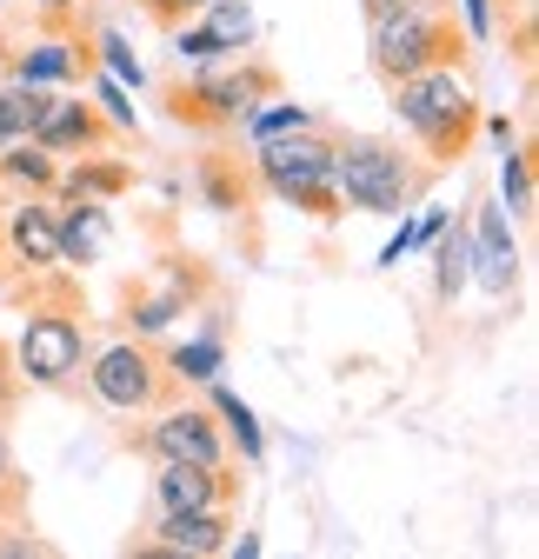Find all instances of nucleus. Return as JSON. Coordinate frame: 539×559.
I'll use <instances>...</instances> for the list:
<instances>
[{
  "label": "nucleus",
  "mask_w": 539,
  "mask_h": 559,
  "mask_svg": "<svg viewBox=\"0 0 539 559\" xmlns=\"http://www.w3.org/2000/svg\"><path fill=\"white\" fill-rule=\"evenodd\" d=\"M127 187H133V167L127 160H81V167L60 160V174H53V193L60 200H120Z\"/></svg>",
  "instance_id": "obj_17"
},
{
  "label": "nucleus",
  "mask_w": 539,
  "mask_h": 559,
  "mask_svg": "<svg viewBox=\"0 0 539 559\" xmlns=\"http://www.w3.org/2000/svg\"><path fill=\"white\" fill-rule=\"evenodd\" d=\"M367 67L393 87L420 74V67H474V40L453 21V8H427V0H407V8L367 14Z\"/></svg>",
  "instance_id": "obj_4"
},
{
  "label": "nucleus",
  "mask_w": 539,
  "mask_h": 559,
  "mask_svg": "<svg viewBox=\"0 0 539 559\" xmlns=\"http://www.w3.org/2000/svg\"><path fill=\"white\" fill-rule=\"evenodd\" d=\"M459 294H466V234L459 227L453 234L440 227V240H433V300L453 307Z\"/></svg>",
  "instance_id": "obj_24"
},
{
  "label": "nucleus",
  "mask_w": 539,
  "mask_h": 559,
  "mask_svg": "<svg viewBox=\"0 0 539 559\" xmlns=\"http://www.w3.org/2000/svg\"><path fill=\"white\" fill-rule=\"evenodd\" d=\"M14 373L21 386H40V393H74L81 386V367H87V326L74 313V300H40L27 294V320L14 333Z\"/></svg>",
  "instance_id": "obj_6"
},
{
  "label": "nucleus",
  "mask_w": 539,
  "mask_h": 559,
  "mask_svg": "<svg viewBox=\"0 0 539 559\" xmlns=\"http://www.w3.org/2000/svg\"><path fill=\"white\" fill-rule=\"evenodd\" d=\"M200 27H207L227 53H247L253 47V34H260V21H253V8H247V0H207V8H200L193 14Z\"/></svg>",
  "instance_id": "obj_21"
},
{
  "label": "nucleus",
  "mask_w": 539,
  "mask_h": 559,
  "mask_svg": "<svg viewBox=\"0 0 539 559\" xmlns=\"http://www.w3.org/2000/svg\"><path fill=\"white\" fill-rule=\"evenodd\" d=\"M0 260L21 266L27 280H47L60 266V240H53V200L47 193H14L0 206Z\"/></svg>",
  "instance_id": "obj_10"
},
{
  "label": "nucleus",
  "mask_w": 539,
  "mask_h": 559,
  "mask_svg": "<svg viewBox=\"0 0 539 559\" xmlns=\"http://www.w3.org/2000/svg\"><path fill=\"white\" fill-rule=\"evenodd\" d=\"M333 187L354 214H414L420 193L433 187V167L420 154H407L386 133H333Z\"/></svg>",
  "instance_id": "obj_3"
},
{
  "label": "nucleus",
  "mask_w": 539,
  "mask_h": 559,
  "mask_svg": "<svg viewBox=\"0 0 539 559\" xmlns=\"http://www.w3.org/2000/svg\"><path fill=\"white\" fill-rule=\"evenodd\" d=\"M154 427L141 433V453L147 460H193V466H233V447L220 433L214 406H187V400H167L147 413Z\"/></svg>",
  "instance_id": "obj_8"
},
{
  "label": "nucleus",
  "mask_w": 539,
  "mask_h": 559,
  "mask_svg": "<svg viewBox=\"0 0 539 559\" xmlns=\"http://www.w3.org/2000/svg\"><path fill=\"white\" fill-rule=\"evenodd\" d=\"M459 27H466V40H474V47H487V40L500 34V21H493V0H459Z\"/></svg>",
  "instance_id": "obj_26"
},
{
  "label": "nucleus",
  "mask_w": 539,
  "mask_h": 559,
  "mask_svg": "<svg viewBox=\"0 0 539 559\" xmlns=\"http://www.w3.org/2000/svg\"><path fill=\"white\" fill-rule=\"evenodd\" d=\"M500 206H506V221H532V154L519 140L500 147Z\"/></svg>",
  "instance_id": "obj_22"
},
{
  "label": "nucleus",
  "mask_w": 539,
  "mask_h": 559,
  "mask_svg": "<svg viewBox=\"0 0 539 559\" xmlns=\"http://www.w3.org/2000/svg\"><path fill=\"white\" fill-rule=\"evenodd\" d=\"M53 240H60V266H100L107 247H113L107 200H60L53 206Z\"/></svg>",
  "instance_id": "obj_15"
},
{
  "label": "nucleus",
  "mask_w": 539,
  "mask_h": 559,
  "mask_svg": "<svg viewBox=\"0 0 539 559\" xmlns=\"http://www.w3.org/2000/svg\"><path fill=\"white\" fill-rule=\"evenodd\" d=\"M233 539V513L227 507H200V513H154L147 539H133L127 552H180V559H214Z\"/></svg>",
  "instance_id": "obj_13"
},
{
  "label": "nucleus",
  "mask_w": 539,
  "mask_h": 559,
  "mask_svg": "<svg viewBox=\"0 0 539 559\" xmlns=\"http://www.w3.org/2000/svg\"><path fill=\"white\" fill-rule=\"evenodd\" d=\"M81 380H87V393H94L107 413H120V419H147L154 406L180 400V380L167 373V360L154 354V346H147L141 333H133V340H113V346H100V354H87Z\"/></svg>",
  "instance_id": "obj_7"
},
{
  "label": "nucleus",
  "mask_w": 539,
  "mask_h": 559,
  "mask_svg": "<svg viewBox=\"0 0 539 559\" xmlns=\"http://www.w3.org/2000/svg\"><path fill=\"white\" fill-rule=\"evenodd\" d=\"M440 227H446V206H427V214L414 221V247H433V240H440Z\"/></svg>",
  "instance_id": "obj_29"
},
{
  "label": "nucleus",
  "mask_w": 539,
  "mask_h": 559,
  "mask_svg": "<svg viewBox=\"0 0 539 559\" xmlns=\"http://www.w3.org/2000/svg\"><path fill=\"white\" fill-rule=\"evenodd\" d=\"M280 94V67L266 60H214V67H187V81H173L160 94L167 120L187 127V133H207V140H233L247 127V114L260 100Z\"/></svg>",
  "instance_id": "obj_2"
},
{
  "label": "nucleus",
  "mask_w": 539,
  "mask_h": 559,
  "mask_svg": "<svg viewBox=\"0 0 539 559\" xmlns=\"http://www.w3.org/2000/svg\"><path fill=\"white\" fill-rule=\"evenodd\" d=\"M466 280H480L493 300H506L519 287V247H513V221L500 200L474 206V247H466Z\"/></svg>",
  "instance_id": "obj_12"
},
{
  "label": "nucleus",
  "mask_w": 539,
  "mask_h": 559,
  "mask_svg": "<svg viewBox=\"0 0 539 559\" xmlns=\"http://www.w3.org/2000/svg\"><path fill=\"white\" fill-rule=\"evenodd\" d=\"M87 81H94V74H87ZM94 94H100V107H107L113 133H141V127H133V107H127V94H120L113 81H94Z\"/></svg>",
  "instance_id": "obj_28"
},
{
  "label": "nucleus",
  "mask_w": 539,
  "mask_h": 559,
  "mask_svg": "<svg viewBox=\"0 0 539 559\" xmlns=\"http://www.w3.org/2000/svg\"><path fill=\"white\" fill-rule=\"evenodd\" d=\"M193 187H200V200H207L214 214H247V200L260 193V180H253V160H240V154H227V147L200 154V167H193Z\"/></svg>",
  "instance_id": "obj_16"
},
{
  "label": "nucleus",
  "mask_w": 539,
  "mask_h": 559,
  "mask_svg": "<svg viewBox=\"0 0 539 559\" xmlns=\"http://www.w3.org/2000/svg\"><path fill=\"white\" fill-rule=\"evenodd\" d=\"M200 8H207V0H141V14H147L154 27H167V34H173L180 21H193Z\"/></svg>",
  "instance_id": "obj_27"
},
{
  "label": "nucleus",
  "mask_w": 539,
  "mask_h": 559,
  "mask_svg": "<svg viewBox=\"0 0 539 559\" xmlns=\"http://www.w3.org/2000/svg\"><path fill=\"white\" fill-rule=\"evenodd\" d=\"M193 307H187V294H173V287H160V294H133L127 300V320H133V333L141 340H160L173 320H187Z\"/></svg>",
  "instance_id": "obj_23"
},
{
  "label": "nucleus",
  "mask_w": 539,
  "mask_h": 559,
  "mask_svg": "<svg viewBox=\"0 0 539 559\" xmlns=\"http://www.w3.org/2000/svg\"><path fill=\"white\" fill-rule=\"evenodd\" d=\"M200 507H240L233 466H193V460H154V513H200Z\"/></svg>",
  "instance_id": "obj_11"
},
{
  "label": "nucleus",
  "mask_w": 539,
  "mask_h": 559,
  "mask_svg": "<svg viewBox=\"0 0 539 559\" xmlns=\"http://www.w3.org/2000/svg\"><path fill=\"white\" fill-rule=\"evenodd\" d=\"M8 74L27 87H87L94 74V40L74 34V21H40V34L8 53Z\"/></svg>",
  "instance_id": "obj_9"
},
{
  "label": "nucleus",
  "mask_w": 539,
  "mask_h": 559,
  "mask_svg": "<svg viewBox=\"0 0 539 559\" xmlns=\"http://www.w3.org/2000/svg\"><path fill=\"white\" fill-rule=\"evenodd\" d=\"M81 8H87V0H34V14H40V21H74Z\"/></svg>",
  "instance_id": "obj_30"
},
{
  "label": "nucleus",
  "mask_w": 539,
  "mask_h": 559,
  "mask_svg": "<svg viewBox=\"0 0 539 559\" xmlns=\"http://www.w3.org/2000/svg\"><path fill=\"white\" fill-rule=\"evenodd\" d=\"M167 373L180 380V386H200V380H214L220 367H227V333L220 326H207V333H193V340H180V346H167Z\"/></svg>",
  "instance_id": "obj_18"
},
{
  "label": "nucleus",
  "mask_w": 539,
  "mask_h": 559,
  "mask_svg": "<svg viewBox=\"0 0 539 559\" xmlns=\"http://www.w3.org/2000/svg\"><path fill=\"white\" fill-rule=\"evenodd\" d=\"M47 87H27V81H8L0 87V147H8V140H34V120L47 114Z\"/></svg>",
  "instance_id": "obj_20"
},
{
  "label": "nucleus",
  "mask_w": 539,
  "mask_h": 559,
  "mask_svg": "<svg viewBox=\"0 0 539 559\" xmlns=\"http://www.w3.org/2000/svg\"><path fill=\"white\" fill-rule=\"evenodd\" d=\"M34 140L53 160H67V154H107L113 147V120L94 114L87 100H47V114L34 120Z\"/></svg>",
  "instance_id": "obj_14"
},
{
  "label": "nucleus",
  "mask_w": 539,
  "mask_h": 559,
  "mask_svg": "<svg viewBox=\"0 0 539 559\" xmlns=\"http://www.w3.org/2000/svg\"><path fill=\"white\" fill-rule=\"evenodd\" d=\"M253 180H260V193H274L280 206H294V214H307L320 227H333L347 214L340 187H333V133H326V120L260 140L253 147Z\"/></svg>",
  "instance_id": "obj_5"
},
{
  "label": "nucleus",
  "mask_w": 539,
  "mask_h": 559,
  "mask_svg": "<svg viewBox=\"0 0 539 559\" xmlns=\"http://www.w3.org/2000/svg\"><path fill=\"white\" fill-rule=\"evenodd\" d=\"M427 8H453V0H427Z\"/></svg>",
  "instance_id": "obj_31"
},
{
  "label": "nucleus",
  "mask_w": 539,
  "mask_h": 559,
  "mask_svg": "<svg viewBox=\"0 0 539 559\" xmlns=\"http://www.w3.org/2000/svg\"><path fill=\"white\" fill-rule=\"evenodd\" d=\"M0 8H8V0H0Z\"/></svg>",
  "instance_id": "obj_32"
},
{
  "label": "nucleus",
  "mask_w": 539,
  "mask_h": 559,
  "mask_svg": "<svg viewBox=\"0 0 539 559\" xmlns=\"http://www.w3.org/2000/svg\"><path fill=\"white\" fill-rule=\"evenodd\" d=\"M386 94H393V120L414 140V154L433 174L459 167V154L474 147V133H480V100H474L459 67H420V74L393 81Z\"/></svg>",
  "instance_id": "obj_1"
},
{
  "label": "nucleus",
  "mask_w": 539,
  "mask_h": 559,
  "mask_svg": "<svg viewBox=\"0 0 539 559\" xmlns=\"http://www.w3.org/2000/svg\"><path fill=\"white\" fill-rule=\"evenodd\" d=\"M94 47L107 53V67H113V81H127V87H141V81H147V74H141V60L127 53V34H113V27H107V34H100Z\"/></svg>",
  "instance_id": "obj_25"
},
{
  "label": "nucleus",
  "mask_w": 539,
  "mask_h": 559,
  "mask_svg": "<svg viewBox=\"0 0 539 559\" xmlns=\"http://www.w3.org/2000/svg\"><path fill=\"white\" fill-rule=\"evenodd\" d=\"M214 419H220V433H227V447L247 460V466H260L266 460V433H260V419H253V406L240 400V393H227V386H214Z\"/></svg>",
  "instance_id": "obj_19"
}]
</instances>
